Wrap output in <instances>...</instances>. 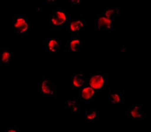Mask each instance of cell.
Masks as SVG:
<instances>
[{
    "label": "cell",
    "mask_w": 151,
    "mask_h": 132,
    "mask_svg": "<svg viewBox=\"0 0 151 132\" xmlns=\"http://www.w3.org/2000/svg\"><path fill=\"white\" fill-rule=\"evenodd\" d=\"M52 13L49 19L51 30L66 29L69 20L68 12L65 8H52Z\"/></svg>",
    "instance_id": "6da1fadb"
},
{
    "label": "cell",
    "mask_w": 151,
    "mask_h": 132,
    "mask_svg": "<svg viewBox=\"0 0 151 132\" xmlns=\"http://www.w3.org/2000/svg\"><path fill=\"white\" fill-rule=\"evenodd\" d=\"M87 27V16L86 15H69L66 30L72 35H80V33Z\"/></svg>",
    "instance_id": "7a4b0ae2"
},
{
    "label": "cell",
    "mask_w": 151,
    "mask_h": 132,
    "mask_svg": "<svg viewBox=\"0 0 151 132\" xmlns=\"http://www.w3.org/2000/svg\"><path fill=\"white\" fill-rule=\"evenodd\" d=\"M38 91L42 96L54 97L57 93V82L56 79L43 77L36 83Z\"/></svg>",
    "instance_id": "3957f363"
},
{
    "label": "cell",
    "mask_w": 151,
    "mask_h": 132,
    "mask_svg": "<svg viewBox=\"0 0 151 132\" xmlns=\"http://www.w3.org/2000/svg\"><path fill=\"white\" fill-rule=\"evenodd\" d=\"M31 21L25 15L13 16L12 28L18 37H27L30 29Z\"/></svg>",
    "instance_id": "277c9868"
},
{
    "label": "cell",
    "mask_w": 151,
    "mask_h": 132,
    "mask_svg": "<svg viewBox=\"0 0 151 132\" xmlns=\"http://www.w3.org/2000/svg\"><path fill=\"white\" fill-rule=\"evenodd\" d=\"M67 40L63 37H47L42 44V51L55 53L63 49L67 51Z\"/></svg>",
    "instance_id": "5b68a950"
},
{
    "label": "cell",
    "mask_w": 151,
    "mask_h": 132,
    "mask_svg": "<svg viewBox=\"0 0 151 132\" xmlns=\"http://www.w3.org/2000/svg\"><path fill=\"white\" fill-rule=\"evenodd\" d=\"M88 86L96 92H101L109 87V75L104 74H91L87 76Z\"/></svg>",
    "instance_id": "8992f818"
},
{
    "label": "cell",
    "mask_w": 151,
    "mask_h": 132,
    "mask_svg": "<svg viewBox=\"0 0 151 132\" xmlns=\"http://www.w3.org/2000/svg\"><path fill=\"white\" fill-rule=\"evenodd\" d=\"M116 27L115 18H109L101 14L95 19V30H113Z\"/></svg>",
    "instance_id": "52a82bcc"
},
{
    "label": "cell",
    "mask_w": 151,
    "mask_h": 132,
    "mask_svg": "<svg viewBox=\"0 0 151 132\" xmlns=\"http://www.w3.org/2000/svg\"><path fill=\"white\" fill-rule=\"evenodd\" d=\"M124 117L125 119L130 120L145 119L146 115L143 109L142 104H137L132 105L130 109L126 112Z\"/></svg>",
    "instance_id": "ba28073f"
},
{
    "label": "cell",
    "mask_w": 151,
    "mask_h": 132,
    "mask_svg": "<svg viewBox=\"0 0 151 132\" xmlns=\"http://www.w3.org/2000/svg\"><path fill=\"white\" fill-rule=\"evenodd\" d=\"M83 43V37L80 35H72L67 40V51L70 53L78 51Z\"/></svg>",
    "instance_id": "9c48e42d"
},
{
    "label": "cell",
    "mask_w": 151,
    "mask_h": 132,
    "mask_svg": "<svg viewBox=\"0 0 151 132\" xmlns=\"http://www.w3.org/2000/svg\"><path fill=\"white\" fill-rule=\"evenodd\" d=\"M88 86L87 77L80 72H73L72 87L73 89H79Z\"/></svg>",
    "instance_id": "30bf717a"
},
{
    "label": "cell",
    "mask_w": 151,
    "mask_h": 132,
    "mask_svg": "<svg viewBox=\"0 0 151 132\" xmlns=\"http://www.w3.org/2000/svg\"><path fill=\"white\" fill-rule=\"evenodd\" d=\"M96 93L92 87L87 86L80 89L79 98L82 102L88 103L94 100Z\"/></svg>",
    "instance_id": "8fae6325"
},
{
    "label": "cell",
    "mask_w": 151,
    "mask_h": 132,
    "mask_svg": "<svg viewBox=\"0 0 151 132\" xmlns=\"http://www.w3.org/2000/svg\"><path fill=\"white\" fill-rule=\"evenodd\" d=\"M125 90L122 89L110 90L109 103L111 104H122L124 102Z\"/></svg>",
    "instance_id": "7c38bea8"
},
{
    "label": "cell",
    "mask_w": 151,
    "mask_h": 132,
    "mask_svg": "<svg viewBox=\"0 0 151 132\" xmlns=\"http://www.w3.org/2000/svg\"><path fill=\"white\" fill-rule=\"evenodd\" d=\"M65 107L68 111L79 112L80 111V99L78 97H68L64 99Z\"/></svg>",
    "instance_id": "4fadbf2b"
},
{
    "label": "cell",
    "mask_w": 151,
    "mask_h": 132,
    "mask_svg": "<svg viewBox=\"0 0 151 132\" xmlns=\"http://www.w3.org/2000/svg\"><path fill=\"white\" fill-rule=\"evenodd\" d=\"M13 51L7 48L0 49V64L2 67L9 66L13 61Z\"/></svg>",
    "instance_id": "5bb4252c"
},
{
    "label": "cell",
    "mask_w": 151,
    "mask_h": 132,
    "mask_svg": "<svg viewBox=\"0 0 151 132\" xmlns=\"http://www.w3.org/2000/svg\"><path fill=\"white\" fill-rule=\"evenodd\" d=\"M83 117L87 122H94L95 120L102 119V114L99 111L92 110L88 108L85 110L83 113Z\"/></svg>",
    "instance_id": "9a60e30c"
},
{
    "label": "cell",
    "mask_w": 151,
    "mask_h": 132,
    "mask_svg": "<svg viewBox=\"0 0 151 132\" xmlns=\"http://www.w3.org/2000/svg\"><path fill=\"white\" fill-rule=\"evenodd\" d=\"M124 10L121 8H105L102 10V14L109 18H115L124 14Z\"/></svg>",
    "instance_id": "2e32d148"
},
{
    "label": "cell",
    "mask_w": 151,
    "mask_h": 132,
    "mask_svg": "<svg viewBox=\"0 0 151 132\" xmlns=\"http://www.w3.org/2000/svg\"><path fill=\"white\" fill-rule=\"evenodd\" d=\"M5 132H21L20 129L17 127H7L6 128Z\"/></svg>",
    "instance_id": "e0dca14e"
},
{
    "label": "cell",
    "mask_w": 151,
    "mask_h": 132,
    "mask_svg": "<svg viewBox=\"0 0 151 132\" xmlns=\"http://www.w3.org/2000/svg\"><path fill=\"white\" fill-rule=\"evenodd\" d=\"M42 4L44 5L49 6L50 5H57V2L56 1H55V0H49V1H46V2L43 1Z\"/></svg>",
    "instance_id": "ac0fdd59"
},
{
    "label": "cell",
    "mask_w": 151,
    "mask_h": 132,
    "mask_svg": "<svg viewBox=\"0 0 151 132\" xmlns=\"http://www.w3.org/2000/svg\"><path fill=\"white\" fill-rule=\"evenodd\" d=\"M68 1L72 5L74 6H76L77 5L80 4V2H81V0H70Z\"/></svg>",
    "instance_id": "d6986e66"
}]
</instances>
